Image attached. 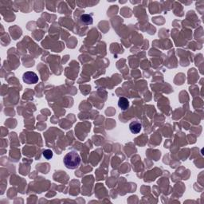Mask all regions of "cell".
<instances>
[{"label":"cell","mask_w":204,"mask_h":204,"mask_svg":"<svg viewBox=\"0 0 204 204\" xmlns=\"http://www.w3.org/2000/svg\"><path fill=\"white\" fill-rule=\"evenodd\" d=\"M22 80L25 83L28 85L36 84L37 82L38 81V76L34 72H26L22 76Z\"/></svg>","instance_id":"obj_2"},{"label":"cell","mask_w":204,"mask_h":204,"mask_svg":"<svg viewBox=\"0 0 204 204\" xmlns=\"http://www.w3.org/2000/svg\"><path fill=\"white\" fill-rule=\"evenodd\" d=\"M118 106L122 110H126L129 107V101L125 97H120L118 101Z\"/></svg>","instance_id":"obj_4"},{"label":"cell","mask_w":204,"mask_h":204,"mask_svg":"<svg viewBox=\"0 0 204 204\" xmlns=\"http://www.w3.org/2000/svg\"><path fill=\"white\" fill-rule=\"evenodd\" d=\"M43 156L46 159V160H50L53 157V151L49 149H46L43 151Z\"/></svg>","instance_id":"obj_6"},{"label":"cell","mask_w":204,"mask_h":204,"mask_svg":"<svg viewBox=\"0 0 204 204\" xmlns=\"http://www.w3.org/2000/svg\"><path fill=\"white\" fill-rule=\"evenodd\" d=\"M81 21L83 23H85L86 25H91L93 24V18H92L91 15H82L81 16Z\"/></svg>","instance_id":"obj_5"},{"label":"cell","mask_w":204,"mask_h":204,"mask_svg":"<svg viewBox=\"0 0 204 204\" xmlns=\"http://www.w3.org/2000/svg\"><path fill=\"white\" fill-rule=\"evenodd\" d=\"M142 128V124L138 121H133L129 124V129L133 134H137L140 132Z\"/></svg>","instance_id":"obj_3"},{"label":"cell","mask_w":204,"mask_h":204,"mask_svg":"<svg viewBox=\"0 0 204 204\" xmlns=\"http://www.w3.org/2000/svg\"><path fill=\"white\" fill-rule=\"evenodd\" d=\"M65 166L69 169H76L79 167L81 159L80 155L76 151H70L67 153L63 159Z\"/></svg>","instance_id":"obj_1"}]
</instances>
